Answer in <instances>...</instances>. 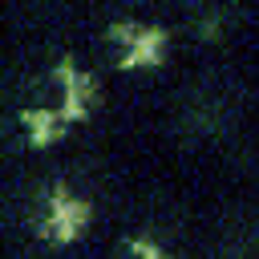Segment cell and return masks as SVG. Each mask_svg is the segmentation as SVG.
<instances>
[{
  "mask_svg": "<svg viewBox=\"0 0 259 259\" xmlns=\"http://www.w3.org/2000/svg\"><path fill=\"white\" fill-rule=\"evenodd\" d=\"M243 117V85L235 73H202L194 77L174 109V125L190 142L227 138Z\"/></svg>",
  "mask_w": 259,
  "mask_h": 259,
  "instance_id": "6da1fadb",
  "label": "cell"
},
{
  "mask_svg": "<svg viewBox=\"0 0 259 259\" xmlns=\"http://www.w3.org/2000/svg\"><path fill=\"white\" fill-rule=\"evenodd\" d=\"M210 259H259V210H227L210 235Z\"/></svg>",
  "mask_w": 259,
  "mask_h": 259,
  "instance_id": "7a4b0ae2",
  "label": "cell"
}]
</instances>
